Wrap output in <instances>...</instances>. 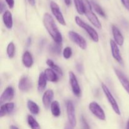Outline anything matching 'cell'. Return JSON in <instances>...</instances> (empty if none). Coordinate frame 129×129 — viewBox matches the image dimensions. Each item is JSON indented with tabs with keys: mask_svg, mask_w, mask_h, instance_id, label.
<instances>
[{
	"mask_svg": "<svg viewBox=\"0 0 129 129\" xmlns=\"http://www.w3.org/2000/svg\"><path fill=\"white\" fill-rule=\"evenodd\" d=\"M43 23L54 41L56 43L62 44V36L59 31L52 16L50 14L47 13L44 14L43 17Z\"/></svg>",
	"mask_w": 129,
	"mask_h": 129,
	"instance_id": "6da1fadb",
	"label": "cell"
},
{
	"mask_svg": "<svg viewBox=\"0 0 129 129\" xmlns=\"http://www.w3.org/2000/svg\"><path fill=\"white\" fill-rule=\"evenodd\" d=\"M83 2L84 8V14L86 17L88 18V20L98 29L102 28V24L100 22L97 16L92 10V5L91 3L88 0H81Z\"/></svg>",
	"mask_w": 129,
	"mask_h": 129,
	"instance_id": "7a4b0ae2",
	"label": "cell"
},
{
	"mask_svg": "<svg viewBox=\"0 0 129 129\" xmlns=\"http://www.w3.org/2000/svg\"><path fill=\"white\" fill-rule=\"evenodd\" d=\"M75 21L79 27L83 28L88 33V34L93 41H94V42H98L99 41V36H98V33L92 26H91L88 23L83 21L79 16H76Z\"/></svg>",
	"mask_w": 129,
	"mask_h": 129,
	"instance_id": "3957f363",
	"label": "cell"
},
{
	"mask_svg": "<svg viewBox=\"0 0 129 129\" xmlns=\"http://www.w3.org/2000/svg\"><path fill=\"white\" fill-rule=\"evenodd\" d=\"M102 88L103 89V92H104L105 94L106 97L108 99V101L109 102L110 104L112 106V108H113V111L116 113V114H117L118 115H120V110L119 107L118 105V103H117V101L115 99V98L113 97V94H112V93L110 91L109 88L107 87V86L106 84H105L104 83H102Z\"/></svg>",
	"mask_w": 129,
	"mask_h": 129,
	"instance_id": "277c9868",
	"label": "cell"
},
{
	"mask_svg": "<svg viewBox=\"0 0 129 129\" xmlns=\"http://www.w3.org/2000/svg\"><path fill=\"white\" fill-rule=\"evenodd\" d=\"M68 35H69V39L73 42L75 43L79 47H80L83 50H84V49H86V41L79 34H78V33L75 32L74 31H69V33H68Z\"/></svg>",
	"mask_w": 129,
	"mask_h": 129,
	"instance_id": "5b68a950",
	"label": "cell"
},
{
	"mask_svg": "<svg viewBox=\"0 0 129 129\" xmlns=\"http://www.w3.org/2000/svg\"><path fill=\"white\" fill-rule=\"evenodd\" d=\"M89 109L94 116L101 120H105L106 116L105 112L102 107L99 105L98 103L93 102L89 103Z\"/></svg>",
	"mask_w": 129,
	"mask_h": 129,
	"instance_id": "8992f818",
	"label": "cell"
},
{
	"mask_svg": "<svg viewBox=\"0 0 129 129\" xmlns=\"http://www.w3.org/2000/svg\"><path fill=\"white\" fill-rule=\"evenodd\" d=\"M69 83L71 86L72 91L74 95L77 97H79L81 95V90L80 86L79 85L77 78L76 77L75 74L73 72L70 71L69 73Z\"/></svg>",
	"mask_w": 129,
	"mask_h": 129,
	"instance_id": "52a82bcc",
	"label": "cell"
},
{
	"mask_svg": "<svg viewBox=\"0 0 129 129\" xmlns=\"http://www.w3.org/2000/svg\"><path fill=\"white\" fill-rule=\"evenodd\" d=\"M50 9H51L52 13L55 17L56 20H57L58 22L62 25H66L64 16H63L62 13L61 11L60 10V8H59V5L56 3L54 2V1H51V3H50Z\"/></svg>",
	"mask_w": 129,
	"mask_h": 129,
	"instance_id": "ba28073f",
	"label": "cell"
},
{
	"mask_svg": "<svg viewBox=\"0 0 129 129\" xmlns=\"http://www.w3.org/2000/svg\"><path fill=\"white\" fill-rule=\"evenodd\" d=\"M67 114H68V120L70 125H71L73 127L76 125V118L75 108L73 102L68 101L67 102Z\"/></svg>",
	"mask_w": 129,
	"mask_h": 129,
	"instance_id": "9c48e42d",
	"label": "cell"
},
{
	"mask_svg": "<svg viewBox=\"0 0 129 129\" xmlns=\"http://www.w3.org/2000/svg\"><path fill=\"white\" fill-rule=\"evenodd\" d=\"M31 86H32L31 81L27 76H23L19 80L18 88L21 91H28L31 89Z\"/></svg>",
	"mask_w": 129,
	"mask_h": 129,
	"instance_id": "30bf717a",
	"label": "cell"
},
{
	"mask_svg": "<svg viewBox=\"0 0 129 129\" xmlns=\"http://www.w3.org/2000/svg\"><path fill=\"white\" fill-rule=\"evenodd\" d=\"M110 43L112 56L119 64L122 65L123 64V59H122V56H121L120 53V50L118 47V44L115 42V41L113 40H110Z\"/></svg>",
	"mask_w": 129,
	"mask_h": 129,
	"instance_id": "8fae6325",
	"label": "cell"
},
{
	"mask_svg": "<svg viewBox=\"0 0 129 129\" xmlns=\"http://www.w3.org/2000/svg\"><path fill=\"white\" fill-rule=\"evenodd\" d=\"M114 71L116 75H117V78H118L120 82V83L122 84V86L124 88V89H125L126 91H127L129 94V80L127 79V77L125 76V74H123L122 71L118 70V69H114Z\"/></svg>",
	"mask_w": 129,
	"mask_h": 129,
	"instance_id": "7c38bea8",
	"label": "cell"
},
{
	"mask_svg": "<svg viewBox=\"0 0 129 129\" xmlns=\"http://www.w3.org/2000/svg\"><path fill=\"white\" fill-rule=\"evenodd\" d=\"M14 95H15V91L13 88L11 86L7 87L0 97V102L2 103L7 101L11 100L13 98Z\"/></svg>",
	"mask_w": 129,
	"mask_h": 129,
	"instance_id": "4fadbf2b",
	"label": "cell"
},
{
	"mask_svg": "<svg viewBox=\"0 0 129 129\" xmlns=\"http://www.w3.org/2000/svg\"><path fill=\"white\" fill-rule=\"evenodd\" d=\"M112 30L115 42L120 46L123 45V43H124V38H123V36L122 35V33L120 32L119 29L115 25H112Z\"/></svg>",
	"mask_w": 129,
	"mask_h": 129,
	"instance_id": "5bb4252c",
	"label": "cell"
},
{
	"mask_svg": "<svg viewBox=\"0 0 129 129\" xmlns=\"http://www.w3.org/2000/svg\"><path fill=\"white\" fill-rule=\"evenodd\" d=\"M54 98V91L52 89L45 91L42 96V102L45 108H48L51 105Z\"/></svg>",
	"mask_w": 129,
	"mask_h": 129,
	"instance_id": "9a60e30c",
	"label": "cell"
},
{
	"mask_svg": "<svg viewBox=\"0 0 129 129\" xmlns=\"http://www.w3.org/2000/svg\"><path fill=\"white\" fill-rule=\"evenodd\" d=\"M15 108L13 103H7L2 105L0 107V117H3L6 115L11 113Z\"/></svg>",
	"mask_w": 129,
	"mask_h": 129,
	"instance_id": "2e32d148",
	"label": "cell"
},
{
	"mask_svg": "<svg viewBox=\"0 0 129 129\" xmlns=\"http://www.w3.org/2000/svg\"><path fill=\"white\" fill-rule=\"evenodd\" d=\"M45 77L47 81L50 82H57L59 80V76L56 72L51 68L46 69L44 71Z\"/></svg>",
	"mask_w": 129,
	"mask_h": 129,
	"instance_id": "e0dca14e",
	"label": "cell"
},
{
	"mask_svg": "<svg viewBox=\"0 0 129 129\" xmlns=\"http://www.w3.org/2000/svg\"><path fill=\"white\" fill-rule=\"evenodd\" d=\"M22 62L26 68H30L34 64L32 55L28 51H25L22 55Z\"/></svg>",
	"mask_w": 129,
	"mask_h": 129,
	"instance_id": "ac0fdd59",
	"label": "cell"
},
{
	"mask_svg": "<svg viewBox=\"0 0 129 129\" xmlns=\"http://www.w3.org/2000/svg\"><path fill=\"white\" fill-rule=\"evenodd\" d=\"M3 20L6 27L11 29L13 27V16L10 11H6L3 15Z\"/></svg>",
	"mask_w": 129,
	"mask_h": 129,
	"instance_id": "d6986e66",
	"label": "cell"
},
{
	"mask_svg": "<svg viewBox=\"0 0 129 129\" xmlns=\"http://www.w3.org/2000/svg\"><path fill=\"white\" fill-rule=\"evenodd\" d=\"M47 79L44 73H40L39 76V81H38V91L39 92L44 91L47 86Z\"/></svg>",
	"mask_w": 129,
	"mask_h": 129,
	"instance_id": "ffe728a7",
	"label": "cell"
},
{
	"mask_svg": "<svg viewBox=\"0 0 129 129\" xmlns=\"http://www.w3.org/2000/svg\"><path fill=\"white\" fill-rule=\"evenodd\" d=\"M50 110L53 115L55 117H58L60 115V108L59 103L57 101H53L50 105Z\"/></svg>",
	"mask_w": 129,
	"mask_h": 129,
	"instance_id": "44dd1931",
	"label": "cell"
},
{
	"mask_svg": "<svg viewBox=\"0 0 129 129\" xmlns=\"http://www.w3.org/2000/svg\"><path fill=\"white\" fill-rule=\"evenodd\" d=\"M62 44H59L54 42V43L50 44L49 46V50L51 53L56 55H59L61 53Z\"/></svg>",
	"mask_w": 129,
	"mask_h": 129,
	"instance_id": "7402d4cb",
	"label": "cell"
},
{
	"mask_svg": "<svg viewBox=\"0 0 129 129\" xmlns=\"http://www.w3.org/2000/svg\"><path fill=\"white\" fill-rule=\"evenodd\" d=\"M27 107L29 111L34 115H37L39 113V107L36 103L31 100H28Z\"/></svg>",
	"mask_w": 129,
	"mask_h": 129,
	"instance_id": "603a6c76",
	"label": "cell"
},
{
	"mask_svg": "<svg viewBox=\"0 0 129 129\" xmlns=\"http://www.w3.org/2000/svg\"><path fill=\"white\" fill-rule=\"evenodd\" d=\"M28 124L30 126L31 129H41L40 125L38 123L37 121L34 118V117L31 115H28L27 118Z\"/></svg>",
	"mask_w": 129,
	"mask_h": 129,
	"instance_id": "cb8c5ba5",
	"label": "cell"
},
{
	"mask_svg": "<svg viewBox=\"0 0 129 129\" xmlns=\"http://www.w3.org/2000/svg\"><path fill=\"white\" fill-rule=\"evenodd\" d=\"M46 63H47V66H49L50 67L51 69H52L53 70L55 71L56 72V73H57L59 76H62L63 73H62V71L61 68H60L59 66H58L57 64H55V63L52 61V60H50V59H47L46 61Z\"/></svg>",
	"mask_w": 129,
	"mask_h": 129,
	"instance_id": "d4e9b609",
	"label": "cell"
},
{
	"mask_svg": "<svg viewBox=\"0 0 129 129\" xmlns=\"http://www.w3.org/2000/svg\"><path fill=\"white\" fill-rule=\"evenodd\" d=\"M6 52L9 58L12 59L14 57L15 54V46L13 42H10L7 46V49H6Z\"/></svg>",
	"mask_w": 129,
	"mask_h": 129,
	"instance_id": "484cf974",
	"label": "cell"
},
{
	"mask_svg": "<svg viewBox=\"0 0 129 129\" xmlns=\"http://www.w3.org/2000/svg\"><path fill=\"white\" fill-rule=\"evenodd\" d=\"M74 3L78 13L80 14V15L84 14V5H83V3L81 0H74Z\"/></svg>",
	"mask_w": 129,
	"mask_h": 129,
	"instance_id": "4316f807",
	"label": "cell"
},
{
	"mask_svg": "<svg viewBox=\"0 0 129 129\" xmlns=\"http://www.w3.org/2000/svg\"><path fill=\"white\" fill-rule=\"evenodd\" d=\"M91 4L92 6H93V8H94V10L96 11V12L98 15H100L102 17H105V13L104 11H103V10L102 9V8L99 5H98L96 3H95L93 1H91Z\"/></svg>",
	"mask_w": 129,
	"mask_h": 129,
	"instance_id": "83f0119b",
	"label": "cell"
},
{
	"mask_svg": "<svg viewBox=\"0 0 129 129\" xmlns=\"http://www.w3.org/2000/svg\"><path fill=\"white\" fill-rule=\"evenodd\" d=\"M72 54H73L72 49L69 47H67L63 50V57L66 59H69V58H71V57L72 56Z\"/></svg>",
	"mask_w": 129,
	"mask_h": 129,
	"instance_id": "f1b7e54d",
	"label": "cell"
},
{
	"mask_svg": "<svg viewBox=\"0 0 129 129\" xmlns=\"http://www.w3.org/2000/svg\"><path fill=\"white\" fill-rule=\"evenodd\" d=\"M7 3V5H8L9 8L10 9H12L14 7V5H15V1L14 0H5Z\"/></svg>",
	"mask_w": 129,
	"mask_h": 129,
	"instance_id": "f546056e",
	"label": "cell"
},
{
	"mask_svg": "<svg viewBox=\"0 0 129 129\" xmlns=\"http://www.w3.org/2000/svg\"><path fill=\"white\" fill-rule=\"evenodd\" d=\"M81 120H82V123H83V126H84V129H89V125L88 124V123H87L86 120L85 118H84V117H81Z\"/></svg>",
	"mask_w": 129,
	"mask_h": 129,
	"instance_id": "4dcf8cb0",
	"label": "cell"
},
{
	"mask_svg": "<svg viewBox=\"0 0 129 129\" xmlns=\"http://www.w3.org/2000/svg\"><path fill=\"white\" fill-rule=\"evenodd\" d=\"M121 1L125 8L129 11V0H121Z\"/></svg>",
	"mask_w": 129,
	"mask_h": 129,
	"instance_id": "1f68e13d",
	"label": "cell"
},
{
	"mask_svg": "<svg viewBox=\"0 0 129 129\" xmlns=\"http://www.w3.org/2000/svg\"><path fill=\"white\" fill-rule=\"evenodd\" d=\"M76 68H77V70L79 73H82L83 71V66L81 64H78L76 65Z\"/></svg>",
	"mask_w": 129,
	"mask_h": 129,
	"instance_id": "d6a6232c",
	"label": "cell"
},
{
	"mask_svg": "<svg viewBox=\"0 0 129 129\" xmlns=\"http://www.w3.org/2000/svg\"><path fill=\"white\" fill-rule=\"evenodd\" d=\"M0 8H1L0 12H1V13L3 12V11L5 10V8H6V6H5V4L4 3L3 1L2 0L1 1V7H0Z\"/></svg>",
	"mask_w": 129,
	"mask_h": 129,
	"instance_id": "836d02e7",
	"label": "cell"
},
{
	"mask_svg": "<svg viewBox=\"0 0 129 129\" xmlns=\"http://www.w3.org/2000/svg\"><path fill=\"white\" fill-rule=\"evenodd\" d=\"M64 3L68 6H69L71 5V0H64Z\"/></svg>",
	"mask_w": 129,
	"mask_h": 129,
	"instance_id": "e575fe53",
	"label": "cell"
},
{
	"mask_svg": "<svg viewBox=\"0 0 129 129\" xmlns=\"http://www.w3.org/2000/svg\"><path fill=\"white\" fill-rule=\"evenodd\" d=\"M65 129H74V127H73L71 125H70V123H69L68 124H67L66 125Z\"/></svg>",
	"mask_w": 129,
	"mask_h": 129,
	"instance_id": "d590c367",
	"label": "cell"
},
{
	"mask_svg": "<svg viewBox=\"0 0 129 129\" xmlns=\"http://www.w3.org/2000/svg\"><path fill=\"white\" fill-rule=\"evenodd\" d=\"M28 1L31 6H34L35 5V0H28Z\"/></svg>",
	"mask_w": 129,
	"mask_h": 129,
	"instance_id": "8d00e7d4",
	"label": "cell"
},
{
	"mask_svg": "<svg viewBox=\"0 0 129 129\" xmlns=\"http://www.w3.org/2000/svg\"><path fill=\"white\" fill-rule=\"evenodd\" d=\"M10 129H19V128L15 125H11L10 126Z\"/></svg>",
	"mask_w": 129,
	"mask_h": 129,
	"instance_id": "74e56055",
	"label": "cell"
},
{
	"mask_svg": "<svg viewBox=\"0 0 129 129\" xmlns=\"http://www.w3.org/2000/svg\"><path fill=\"white\" fill-rule=\"evenodd\" d=\"M28 45H30V44H31V39H30V38H29L28 39Z\"/></svg>",
	"mask_w": 129,
	"mask_h": 129,
	"instance_id": "f35d334b",
	"label": "cell"
},
{
	"mask_svg": "<svg viewBox=\"0 0 129 129\" xmlns=\"http://www.w3.org/2000/svg\"><path fill=\"white\" fill-rule=\"evenodd\" d=\"M126 129H129V119L127 121V127H126Z\"/></svg>",
	"mask_w": 129,
	"mask_h": 129,
	"instance_id": "ab89813d",
	"label": "cell"
}]
</instances>
